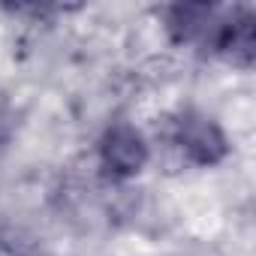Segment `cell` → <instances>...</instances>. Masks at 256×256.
<instances>
[{"mask_svg":"<svg viewBox=\"0 0 256 256\" xmlns=\"http://www.w3.org/2000/svg\"><path fill=\"white\" fill-rule=\"evenodd\" d=\"M102 157L114 172H139L145 163V145H142L139 133L120 126V130L108 133V139L102 145Z\"/></svg>","mask_w":256,"mask_h":256,"instance_id":"1","label":"cell"},{"mask_svg":"<svg viewBox=\"0 0 256 256\" xmlns=\"http://www.w3.org/2000/svg\"><path fill=\"white\" fill-rule=\"evenodd\" d=\"M181 148L196 163H214L223 154V136L211 120H190L181 126Z\"/></svg>","mask_w":256,"mask_h":256,"instance_id":"2","label":"cell"}]
</instances>
